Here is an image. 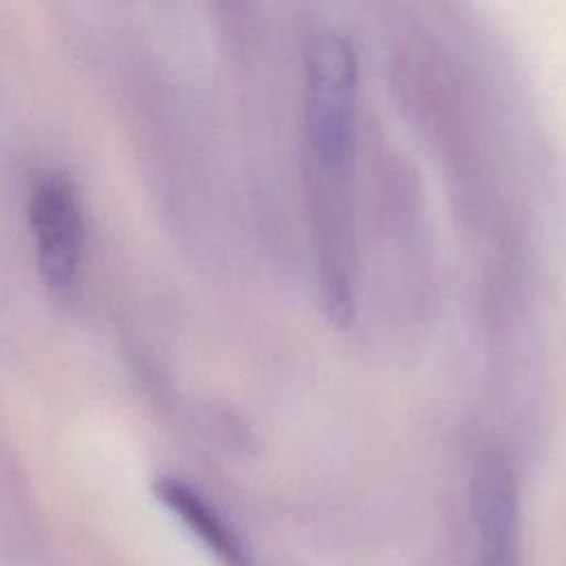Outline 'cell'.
Instances as JSON below:
<instances>
[{
	"label": "cell",
	"mask_w": 566,
	"mask_h": 566,
	"mask_svg": "<svg viewBox=\"0 0 566 566\" xmlns=\"http://www.w3.org/2000/svg\"><path fill=\"white\" fill-rule=\"evenodd\" d=\"M365 124L354 44L338 29H310L296 75L294 168L323 305L338 327L354 316Z\"/></svg>",
	"instance_id": "6da1fadb"
},
{
	"label": "cell",
	"mask_w": 566,
	"mask_h": 566,
	"mask_svg": "<svg viewBox=\"0 0 566 566\" xmlns=\"http://www.w3.org/2000/svg\"><path fill=\"white\" fill-rule=\"evenodd\" d=\"M29 223L40 276L55 294H69L84 256V210L75 181L62 170H42L29 190Z\"/></svg>",
	"instance_id": "7a4b0ae2"
},
{
	"label": "cell",
	"mask_w": 566,
	"mask_h": 566,
	"mask_svg": "<svg viewBox=\"0 0 566 566\" xmlns=\"http://www.w3.org/2000/svg\"><path fill=\"white\" fill-rule=\"evenodd\" d=\"M475 566H522L520 502L513 469L493 447L478 453L471 473Z\"/></svg>",
	"instance_id": "3957f363"
},
{
	"label": "cell",
	"mask_w": 566,
	"mask_h": 566,
	"mask_svg": "<svg viewBox=\"0 0 566 566\" xmlns=\"http://www.w3.org/2000/svg\"><path fill=\"white\" fill-rule=\"evenodd\" d=\"M153 489L157 500L181 520L219 566H259L230 522L192 484L164 475Z\"/></svg>",
	"instance_id": "277c9868"
}]
</instances>
